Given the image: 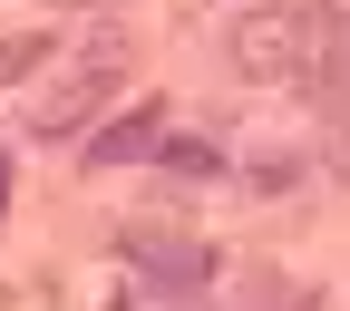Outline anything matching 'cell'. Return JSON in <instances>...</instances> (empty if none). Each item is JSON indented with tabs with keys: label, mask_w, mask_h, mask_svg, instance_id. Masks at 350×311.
Instances as JSON below:
<instances>
[{
	"label": "cell",
	"mask_w": 350,
	"mask_h": 311,
	"mask_svg": "<svg viewBox=\"0 0 350 311\" xmlns=\"http://www.w3.org/2000/svg\"><path fill=\"white\" fill-rule=\"evenodd\" d=\"M234 68L262 87V78H301L312 59H331V49H350L340 39V0H262V10H243L234 20Z\"/></svg>",
	"instance_id": "obj_1"
},
{
	"label": "cell",
	"mask_w": 350,
	"mask_h": 311,
	"mask_svg": "<svg viewBox=\"0 0 350 311\" xmlns=\"http://www.w3.org/2000/svg\"><path fill=\"white\" fill-rule=\"evenodd\" d=\"M117 78H126V49H117V39H98V49H88V59L49 87V98H39V117H29V126H39V137H78V126L117 98Z\"/></svg>",
	"instance_id": "obj_2"
},
{
	"label": "cell",
	"mask_w": 350,
	"mask_h": 311,
	"mask_svg": "<svg viewBox=\"0 0 350 311\" xmlns=\"http://www.w3.org/2000/svg\"><path fill=\"white\" fill-rule=\"evenodd\" d=\"M117 253L137 262V273H146L156 292H175V301L214 282V253H204L195 234H156V224H126V234H117Z\"/></svg>",
	"instance_id": "obj_3"
},
{
	"label": "cell",
	"mask_w": 350,
	"mask_h": 311,
	"mask_svg": "<svg viewBox=\"0 0 350 311\" xmlns=\"http://www.w3.org/2000/svg\"><path fill=\"white\" fill-rule=\"evenodd\" d=\"M156 146H165V107L137 98L126 117H107L98 137H88V165H137V156H156Z\"/></svg>",
	"instance_id": "obj_4"
},
{
	"label": "cell",
	"mask_w": 350,
	"mask_h": 311,
	"mask_svg": "<svg viewBox=\"0 0 350 311\" xmlns=\"http://www.w3.org/2000/svg\"><path fill=\"white\" fill-rule=\"evenodd\" d=\"M301 98H312L321 117H350V49H331V59L301 68Z\"/></svg>",
	"instance_id": "obj_5"
},
{
	"label": "cell",
	"mask_w": 350,
	"mask_h": 311,
	"mask_svg": "<svg viewBox=\"0 0 350 311\" xmlns=\"http://www.w3.org/2000/svg\"><path fill=\"white\" fill-rule=\"evenodd\" d=\"M59 39L49 29H0V78H29V68H49Z\"/></svg>",
	"instance_id": "obj_6"
},
{
	"label": "cell",
	"mask_w": 350,
	"mask_h": 311,
	"mask_svg": "<svg viewBox=\"0 0 350 311\" xmlns=\"http://www.w3.org/2000/svg\"><path fill=\"white\" fill-rule=\"evenodd\" d=\"M156 165H165V175H224V156H214V146H195V137L156 146Z\"/></svg>",
	"instance_id": "obj_7"
}]
</instances>
